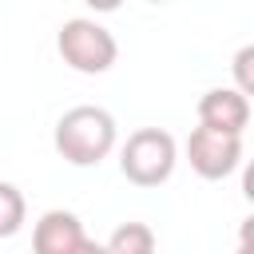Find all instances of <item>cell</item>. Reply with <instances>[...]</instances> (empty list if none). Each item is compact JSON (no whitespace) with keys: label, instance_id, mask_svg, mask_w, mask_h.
<instances>
[{"label":"cell","instance_id":"cell-9","mask_svg":"<svg viewBox=\"0 0 254 254\" xmlns=\"http://www.w3.org/2000/svg\"><path fill=\"white\" fill-rule=\"evenodd\" d=\"M250 60H254V48L246 44L238 56H234V75H238V91L242 95H250L254 91V75H250Z\"/></svg>","mask_w":254,"mask_h":254},{"label":"cell","instance_id":"cell-3","mask_svg":"<svg viewBox=\"0 0 254 254\" xmlns=\"http://www.w3.org/2000/svg\"><path fill=\"white\" fill-rule=\"evenodd\" d=\"M56 48H60V60H64L71 71H79V75H103V71L115 64V56H119L115 36H111L103 24L87 20V16L64 20V28H60V36H56Z\"/></svg>","mask_w":254,"mask_h":254},{"label":"cell","instance_id":"cell-6","mask_svg":"<svg viewBox=\"0 0 254 254\" xmlns=\"http://www.w3.org/2000/svg\"><path fill=\"white\" fill-rule=\"evenodd\" d=\"M83 222L71 210H48L40 214L36 230H32V254H67L83 242Z\"/></svg>","mask_w":254,"mask_h":254},{"label":"cell","instance_id":"cell-10","mask_svg":"<svg viewBox=\"0 0 254 254\" xmlns=\"http://www.w3.org/2000/svg\"><path fill=\"white\" fill-rule=\"evenodd\" d=\"M67 254H103V246H99V242H91V238H83V242H79L75 250H67Z\"/></svg>","mask_w":254,"mask_h":254},{"label":"cell","instance_id":"cell-5","mask_svg":"<svg viewBox=\"0 0 254 254\" xmlns=\"http://www.w3.org/2000/svg\"><path fill=\"white\" fill-rule=\"evenodd\" d=\"M198 123L226 135H242L250 123V95H242L238 87H210L198 99Z\"/></svg>","mask_w":254,"mask_h":254},{"label":"cell","instance_id":"cell-7","mask_svg":"<svg viewBox=\"0 0 254 254\" xmlns=\"http://www.w3.org/2000/svg\"><path fill=\"white\" fill-rule=\"evenodd\" d=\"M103 254H155V230L147 222H123L103 242Z\"/></svg>","mask_w":254,"mask_h":254},{"label":"cell","instance_id":"cell-8","mask_svg":"<svg viewBox=\"0 0 254 254\" xmlns=\"http://www.w3.org/2000/svg\"><path fill=\"white\" fill-rule=\"evenodd\" d=\"M24 194L12 187V183H0V238H12L20 226H24Z\"/></svg>","mask_w":254,"mask_h":254},{"label":"cell","instance_id":"cell-4","mask_svg":"<svg viewBox=\"0 0 254 254\" xmlns=\"http://www.w3.org/2000/svg\"><path fill=\"white\" fill-rule=\"evenodd\" d=\"M187 159H190V171L198 179H226L238 171L242 163V135H226V131H214V127H194L190 139H187Z\"/></svg>","mask_w":254,"mask_h":254},{"label":"cell","instance_id":"cell-11","mask_svg":"<svg viewBox=\"0 0 254 254\" xmlns=\"http://www.w3.org/2000/svg\"><path fill=\"white\" fill-rule=\"evenodd\" d=\"M83 4H87V8H95V12H115L123 0H83Z\"/></svg>","mask_w":254,"mask_h":254},{"label":"cell","instance_id":"cell-1","mask_svg":"<svg viewBox=\"0 0 254 254\" xmlns=\"http://www.w3.org/2000/svg\"><path fill=\"white\" fill-rule=\"evenodd\" d=\"M56 151L71 167H95L115 151V119L95 103H79L56 123Z\"/></svg>","mask_w":254,"mask_h":254},{"label":"cell","instance_id":"cell-12","mask_svg":"<svg viewBox=\"0 0 254 254\" xmlns=\"http://www.w3.org/2000/svg\"><path fill=\"white\" fill-rule=\"evenodd\" d=\"M151 4H167V0H151Z\"/></svg>","mask_w":254,"mask_h":254},{"label":"cell","instance_id":"cell-2","mask_svg":"<svg viewBox=\"0 0 254 254\" xmlns=\"http://www.w3.org/2000/svg\"><path fill=\"white\" fill-rule=\"evenodd\" d=\"M175 163H179V147H175V135L163 131V127H139L119 147V171L135 187H159V183H167L171 171H175Z\"/></svg>","mask_w":254,"mask_h":254}]
</instances>
